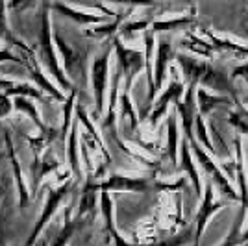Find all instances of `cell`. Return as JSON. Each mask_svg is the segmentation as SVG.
<instances>
[{
  "mask_svg": "<svg viewBox=\"0 0 248 246\" xmlns=\"http://www.w3.org/2000/svg\"><path fill=\"white\" fill-rule=\"evenodd\" d=\"M100 207H102V215H104V220H106V228H108V231L111 233V239H113L115 246H130L123 237H121V233L117 231V228H115L113 202H111V198H109V195H108L106 191H100Z\"/></svg>",
  "mask_w": 248,
  "mask_h": 246,
  "instance_id": "obj_19",
  "label": "cell"
},
{
  "mask_svg": "<svg viewBox=\"0 0 248 246\" xmlns=\"http://www.w3.org/2000/svg\"><path fill=\"white\" fill-rule=\"evenodd\" d=\"M184 94H186V82H184L182 78H178V76L170 78V82L167 83V87L161 91V94L157 96V100H155L154 106H152V111L148 115L150 126L155 128L157 123L169 113V106L172 102L176 104Z\"/></svg>",
  "mask_w": 248,
  "mask_h": 246,
  "instance_id": "obj_8",
  "label": "cell"
},
{
  "mask_svg": "<svg viewBox=\"0 0 248 246\" xmlns=\"http://www.w3.org/2000/svg\"><path fill=\"white\" fill-rule=\"evenodd\" d=\"M228 124L235 128L241 135L248 137V109L243 108V104H237L228 111Z\"/></svg>",
  "mask_w": 248,
  "mask_h": 246,
  "instance_id": "obj_23",
  "label": "cell"
},
{
  "mask_svg": "<svg viewBox=\"0 0 248 246\" xmlns=\"http://www.w3.org/2000/svg\"><path fill=\"white\" fill-rule=\"evenodd\" d=\"M74 228H76V220H73L71 216L67 215V222H65V226L62 228V231L58 233V237H56V241H54V245L52 246H65L67 243H69V239H71V235H73Z\"/></svg>",
  "mask_w": 248,
  "mask_h": 246,
  "instance_id": "obj_29",
  "label": "cell"
},
{
  "mask_svg": "<svg viewBox=\"0 0 248 246\" xmlns=\"http://www.w3.org/2000/svg\"><path fill=\"white\" fill-rule=\"evenodd\" d=\"M247 243H248V228L241 233V235H239V239L233 243V246H245Z\"/></svg>",
  "mask_w": 248,
  "mask_h": 246,
  "instance_id": "obj_34",
  "label": "cell"
},
{
  "mask_svg": "<svg viewBox=\"0 0 248 246\" xmlns=\"http://www.w3.org/2000/svg\"><path fill=\"white\" fill-rule=\"evenodd\" d=\"M187 139H189V144H191V152L195 155V161H197L198 167L202 169V172L209 178V182L213 184V187L217 185L220 195L224 196V198H228L230 202H232V200H233V202H241L239 191L233 189V185H232V182L226 178V174L222 172V169L213 161V157L209 155V152H207L206 148L198 143L197 137L191 135V137H187Z\"/></svg>",
  "mask_w": 248,
  "mask_h": 246,
  "instance_id": "obj_2",
  "label": "cell"
},
{
  "mask_svg": "<svg viewBox=\"0 0 248 246\" xmlns=\"http://www.w3.org/2000/svg\"><path fill=\"white\" fill-rule=\"evenodd\" d=\"M2 62H22V60H19L15 54L11 50H8V48H4V50H0V63Z\"/></svg>",
  "mask_w": 248,
  "mask_h": 246,
  "instance_id": "obj_33",
  "label": "cell"
},
{
  "mask_svg": "<svg viewBox=\"0 0 248 246\" xmlns=\"http://www.w3.org/2000/svg\"><path fill=\"white\" fill-rule=\"evenodd\" d=\"M96 191H100V182L94 180V176H91L87 180V184L83 187L82 196H80V211H78V220L87 215L94 213V205H96Z\"/></svg>",
  "mask_w": 248,
  "mask_h": 246,
  "instance_id": "obj_17",
  "label": "cell"
},
{
  "mask_svg": "<svg viewBox=\"0 0 248 246\" xmlns=\"http://www.w3.org/2000/svg\"><path fill=\"white\" fill-rule=\"evenodd\" d=\"M207 130H209V139H211V144H213V148H215V157H217V159H222V161H230V159H233V154H232V150L228 148V144H226V141H224L222 134L218 132L217 124L211 123Z\"/></svg>",
  "mask_w": 248,
  "mask_h": 246,
  "instance_id": "obj_21",
  "label": "cell"
},
{
  "mask_svg": "<svg viewBox=\"0 0 248 246\" xmlns=\"http://www.w3.org/2000/svg\"><path fill=\"white\" fill-rule=\"evenodd\" d=\"M180 46L182 48H187L189 52H193V56H197V58H206V60H213L215 58V54H217V50L213 48V45L207 41L206 37H202V35H198V33H195V31L187 30L186 31V37L182 39V43H180Z\"/></svg>",
  "mask_w": 248,
  "mask_h": 246,
  "instance_id": "obj_14",
  "label": "cell"
},
{
  "mask_svg": "<svg viewBox=\"0 0 248 246\" xmlns=\"http://www.w3.org/2000/svg\"><path fill=\"white\" fill-rule=\"evenodd\" d=\"M230 104H235L230 96L211 92L209 89H204V87H198L197 89V108L202 117H207L213 109H217L220 106H230Z\"/></svg>",
  "mask_w": 248,
  "mask_h": 246,
  "instance_id": "obj_13",
  "label": "cell"
},
{
  "mask_svg": "<svg viewBox=\"0 0 248 246\" xmlns=\"http://www.w3.org/2000/svg\"><path fill=\"white\" fill-rule=\"evenodd\" d=\"M119 106H121V119H126L130 123V130L135 132L139 126V115L135 111V106L132 102L130 91H123L119 96Z\"/></svg>",
  "mask_w": 248,
  "mask_h": 246,
  "instance_id": "obj_22",
  "label": "cell"
},
{
  "mask_svg": "<svg viewBox=\"0 0 248 246\" xmlns=\"http://www.w3.org/2000/svg\"><path fill=\"white\" fill-rule=\"evenodd\" d=\"M111 50H113V43L109 46H106L100 56H96L91 63V85H93V96L96 113L102 115L104 104H106V89L109 82V60H111Z\"/></svg>",
  "mask_w": 248,
  "mask_h": 246,
  "instance_id": "obj_5",
  "label": "cell"
},
{
  "mask_svg": "<svg viewBox=\"0 0 248 246\" xmlns=\"http://www.w3.org/2000/svg\"><path fill=\"white\" fill-rule=\"evenodd\" d=\"M13 108L22 113H28L31 121L37 124V128H39V130H45V126H43V123H41V117H39V113L35 109V104H31L26 96H15V98H13Z\"/></svg>",
  "mask_w": 248,
  "mask_h": 246,
  "instance_id": "obj_27",
  "label": "cell"
},
{
  "mask_svg": "<svg viewBox=\"0 0 248 246\" xmlns=\"http://www.w3.org/2000/svg\"><path fill=\"white\" fill-rule=\"evenodd\" d=\"M180 161V169L184 170L187 174V178L191 180V184H193V189H195V195L197 198H202V189H204V184H202V174H200V170H198L197 167V161H195V155L191 152V144H189V139L184 137L182 139V144H180V157H178Z\"/></svg>",
  "mask_w": 248,
  "mask_h": 246,
  "instance_id": "obj_11",
  "label": "cell"
},
{
  "mask_svg": "<svg viewBox=\"0 0 248 246\" xmlns=\"http://www.w3.org/2000/svg\"><path fill=\"white\" fill-rule=\"evenodd\" d=\"M176 65L182 72V80L187 85L204 87L211 92L230 96L233 102L239 104L235 83L232 82V76L224 67L209 62V60L197 58L193 54H187V52L176 54Z\"/></svg>",
  "mask_w": 248,
  "mask_h": 246,
  "instance_id": "obj_1",
  "label": "cell"
},
{
  "mask_svg": "<svg viewBox=\"0 0 248 246\" xmlns=\"http://www.w3.org/2000/svg\"><path fill=\"white\" fill-rule=\"evenodd\" d=\"M222 246H224V245H222Z\"/></svg>",
  "mask_w": 248,
  "mask_h": 246,
  "instance_id": "obj_38",
  "label": "cell"
},
{
  "mask_svg": "<svg viewBox=\"0 0 248 246\" xmlns=\"http://www.w3.org/2000/svg\"><path fill=\"white\" fill-rule=\"evenodd\" d=\"M247 100H248V98H247Z\"/></svg>",
  "mask_w": 248,
  "mask_h": 246,
  "instance_id": "obj_37",
  "label": "cell"
},
{
  "mask_svg": "<svg viewBox=\"0 0 248 246\" xmlns=\"http://www.w3.org/2000/svg\"><path fill=\"white\" fill-rule=\"evenodd\" d=\"M180 134H178V113L172 111L167 117V155L170 159V163H178L180 157Z\"/></svg>",
  "mask_w": 248,
  "mask_h": 246,
  "instance_id": "obj_16",
  "label": "cell"
},
{
  "mask_svg": "<svg viewBox=\"0 0 248 246\" xmlns=\"http://www.w3.org/2000/svg\"><path fill=\"white\" fill-rule=\"evenodd\" d=\"M195 243V226H191V228H187L184 231H180V233H176V235H170L163 239V241H159V243H155L152 246H186L189 243Z\"/></svg>",
  "mask_w": 248,
  "mask_h": 246,
  "instance_id": "obj_26",
  "label": "cell"
},
{
  "mask_svg": "<svg viewBox=\"0 0 248 246\" xmlns=\"http://www.w3.org/2000/svg\"><path fill=\"white\" fill-rule=\"evenodd\" d=\"M113 48H115V54H117L119 69H121L124 80H126V83H124V91H130V87H132V83H134L135 76L145 69V52L126 46L119 35L113 37Z\"/></svg>",
  "mask_w": 248,
  "mask_h": 246,
  "instance_id": "obj_4",
  "label": "cell"
},
{
  "mask_svg": "<svg viewBox=\"0 0 248 246\" xmlns=\"http://www.w3.org/2000/svg\"><path fill=\"white\" fill-rule=\"evenodd\" d=\"M43 169L39 170V180L41 178H45V176L48 174V172H52L56 167H58V159L54 157V155H50V154H46L45 155V159H43Z\"/></svg>",
  "mask_w": 248,
  "mask_h": 246,
  "instance_id": "obj_31",
  "label": "cell"
},
{
  "mask_svg": "<svg viewBox=\"0 0 248 246\" xmlns=\"http://www.w3.org/2000/svg\"><path fill=\"white\" fill-rule=\"evenodd\" d=\"M4 10H6V6L0 4V26H2V21H4Z\"/></svg>",
  "mask_w": 248,
  "mask_h": 246,
  "instance_id": "obj_35",
  "label": "cell"
},
{
  "mask_svg": "<svg viewBox=\"0 0 248 246\" xmlns=\"http://www.w3.org/2000/svg\"><path fill=\"white\" fill-rule=\"evenodd\" d=\"M78 135H76V126L71 130V137H69V161H71V169L74 174H80V155H78Z\"/></svg>",
  "mask_w": 248,
  "mask_h": 246,
  "instance_id": "obj_28",
  "label": "cell"
},
{
  "mask_svg": "<svg viewBox=\"0 0 248 246\" xmlns=\"http://www.w3.org/2000/svg\"><path fill=\"white\" fill-rule=\"evenodd\" d=\"M228 200H217L215 198V193H213V184L207 180L206 184H204V198H202V202H200V207H198L197 211V216H195V243L193 246H198L200 245V239L204 235V231H206L207 228V222H209V218L218 213L222 207H226Z\"/></svg>",
  "mask_w": 248,
  "mask_h": 246,
  "instance_id": "obj_6",
  "label": "cell"
},
{
  "mask_svg": "<svg viewBox=\"0 0 248 246\" xmlns=\"http://www.w3.org/2000/svg\"><path fill=\"white\" fill-rule=\"evenodd\" d=\"M11 108H13V106L10 104V98H8L6 94H2V92H0V117L8 115V113L11 111Z\"/></svg>",
  "mask_w": 248,
  "mask_h": 246,
  "instance_id": "obj_32",
  "label": "cell"
},
{
  "mask_svg": "<svg viewBox=\"0 0 248 246\" xmlns=\"http://www.w3.org/2000/svg\"><path fill=\"white\" fill-rule=\"evenodd\" d=\"M230 76H232V82L235 83V80H245V83L248 85V62H243L235 65L232 72H230ZM248 98V96H247Z\"/></svg>",
  "mask_w": 248,
  "mask_h": 246,
  "instance_id": "obj_30",
  "label": "cell"
},
{
  "mask_svg": "<svg viewBox=\"0 0 248 246\" xmlns=\"http://www.w3.org/2000/svg\"><path fill=\"white\" fill-rule=\"evenodd\" d=\"M193 134L197 137V141L204 148H206L209 154L215 155V148H213V144H211V139H209V130H207L206 126V121H204V117L197 113V117H195V130H193Z\"/></svg>",
  "mask_w": 248,
  "mask_h": 246,
  "instance_id": "obj_25",
  "label": "cell"
},
{
  "mask_svg": "<svg viewBox=\"0 0 248 246\" xmlns=\"http://www.w3.org/2000/svg\"><path fill=\"white\" fill-rule=\"evenodd\" d=\"M69 189H71V180L67 182V184H62L58 189H54V191H50L48 193V198H46V204H45V207H43V213L41 216H39V222H37V226L33 228V231H31L30 239H28V246H31L33 243H35V239H37V235L43 231V228H45V224L48 222L52 218V215L56 213V209H58V205L62 204V200L65 198V196L69 195Z\"/></svg>",
  "mask_w": 248,
  "mask_h": 246,
  "instance_id": "obj_10",
  "label": "cell"
},
{
  "mask_svg": "<svg viewBox=\"0 0 248 246\" xmlns=\"http://www.w3.org/2000/svg\"><path fill=\"white\" fill-rule=\"evenodd\" d=\"M200 33L213 45V48L217 52L226 50V52H232V54H237V56H248V45H245V43H237L233 41V39H230V37L217 35V33H213V31L207 30V28H200Z\"/></svg>",
  "mask_w": 248,
  "mask_h": 246,
  "instance_id": "obj_15",
  "label": "cell"
},
{
  "mask_svg": "<svg viewBox=\"0 0 248 246\" xmlns=\"http://www.w3.org/2000/svg\"><path fill=\"white\" fill-rule=\"evenodd\" d=\"M155 189V180L145 176H130V174H109L100 180V191H124V193H148Z\"/></svg>",
  "mask_w": 248,
  "mask_h": 246,
  "instance_id": "obj_7",
  "label": "cell"
},
{
  "mask_svg": "<svg viewBox=\"0 0 248 246\" xmlns=\"http://www.w3.org/2000/svg\"><path fill=\"white\" fill-rule=\"evenodd\" d=\"M195 22V15H172V17H165V19H157L152 22L150 30L154 33H163V31H174L184 30L187 26H191Z\"/></svg>",
  "mask_w": 248,
  "mask_h": 246,
  "instance_id": "obj_18",
  "label": "cell"
},
{
  "mask_svg": "<svg viewBox=\"0 0 248 246\" xmlns=\"http://www.w3.org/2000/svg\"><path fill=\"white\" fill-rule=\"evenodd\" d=\"M54 39H56V45H58V48H60V52H62L65 69H67L69 74H73L74 67H78V65H80V56H78V52H74L73 48H71V45H69V43L63 41V37L58 33V31H56Z\"/></svg>",
  "mask_w": 248,
  "mask_h": 246,
  "instance_id": "obj_24",
  "label": "cell"
},
{
  "mask_svg": "<svg viewBox=\"0 0 248 246\" xmlns=\"http://www.w3.org/2000/svg\"><path fill=\"white\" fill-rule=\"evenodd\" d=\"M19 48H21L22 52H24V62L30 65V71H31V76H33V80L37 82V85L41 87L43 91H46V92H50L52 96H56V98H60V100H63L65 96L62 94V91H58V87L54 85V83L43 74L41 71V67H39V63L33 60V54H31L30 48H26L24 46V43H19Z\"/></svg>",
  "mask_w": 248,
  "mask_h": 246,
  "instance_id": "obj_12",
  "label": "cell"
},
{
  "mask_svg": "<svg viewBox=\"0 0 248 246\" xmlns=\"http://www.w3.org/2000/svg\"><path fill=\"white\" fill-rule=\"evenodd\" d=\"M247 159H248V150H247Z\"/></svg>",
  "mask_w": 248,
  "mask_h": 246,
  "instance_id": "obj_36",
  "label": "cell"
},
{
  "mask_svg": "<svg viewBox=\"0 0 248 246\" xmlns=\"http://www.w3.org/2000/svg\"><path fill=\"white\" fill-rule=\"evenodd\" d=\"M48 8L50 6H43V15H41V50H43V60L46 63L48 71L54 74V78L58 80V83L62 85L65 91H74L71 87V80L65 76L62 65L58 62V56L54 52V41H52L50 35V15H48Z\"/></svg>",
  "mask_w": 248,
  "mask_h": 246,
  "instance_id": "obj_3",
  "label": "cell"
},
{
  "mask_svg": "<svg viewBox=\"0 0 248 246\" xmlns=\"http://www.w3.org/2000/svg\"><path fill=\"white\" fill-rule=\"evenodd\" d=\"M50 8L54 10H58L62 15L65 17H69V19H73L76 22H82V24H98V22H104L106 21V15H93V13H87V11H82L78 10V8H74L71 4H60V2H56V4H52Z\"/></svg>",
  "mask_w": 248,
  "mask_h": 246,
  "instance_id": "obj_20",
  "label": "cell"
},
{
  "mask_svg": "<svg viewBox=\"0 0 248 246\" xmlns=\"http://www.w3.org/2000/svg\"><path fill=\"white\" fill-rule=\"evenodd\" d=\"M172 62H176V52L174 46L170 43V37H159L157 39V48H155V62H154V92H152V98L150 104L154 102L157 91L163 89V83H165L167 72L169 67L172 65Z\"/></svg>",
  "mask_w": 248,
  "mask_h": 246,
  "instance_id": "obj_9",
  "label": "cell"
}]
</instances>
